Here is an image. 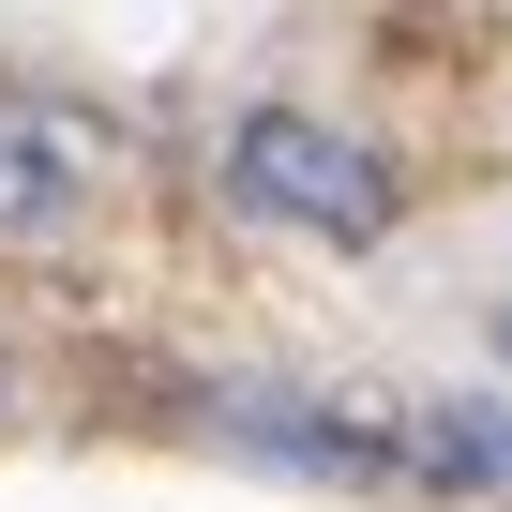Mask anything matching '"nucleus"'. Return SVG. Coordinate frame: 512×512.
Returning a JSON list of instances; mask_svg holds the SVG:
<instances>
[{
	"mask_svg": "<svg viewBox=\"0 0 512 512\" xmlns=\"http://www.w3.org/2000/svg\"><path fill=\"white\" fill-rule=\"evenodd\" d=\"M91 121L46 106L31 76H0V241H76L91 226Z\"/></svg>",
	"mask_w": 512,
	"mask_h": 512,
	"instance_id": "f03ea898",
	"label": "nucleus"
},
{
	"mask_svg": "<svg viewBox=\"0 0 512 512\" xmlns=\"http://www.w3.org/2000/svg\"><path fill=\"white\" fill-rule=\"evenodd\" d=\"M211 181H226L256 226H302V241H332V256H362V241L392 226V166H377L347 121H317V106H241L226 151H211Z\"/></svg>",
	"mask_w": 512,
	"mask_h": 512,
	"instance_id": "f257e3e1",
	"label": "nucleus"
},
{
	"mask_svg": "<svg viewBox=\"0 0 512 512\" xmlns=\"http://www.w3.org/2000/svg\"><path fill=\"white\" fill-rule=\"evenodd\" d=\"M211 437H241V452H287V467H407V422H362V407H302V392H211Z\"/></svg>",
	"mask_w": 512,
	"mask_h": 512,
	"instance_id": "7ed1b4c3",
	"label": "nucleus"
}]
</instances>
